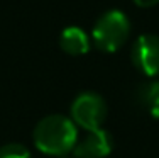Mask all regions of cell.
Masks as SVG:
<instances>
[{
	"label": "cell",
	"instance_id": "1",
	"mask_svg": "<svg viewBox=\"0 0 159 158\" xmlns=\"http://www.w3.org/2000/svg\"><path fill=\"white\" fill-rule=\"evenodd\" d=\"M34 145L44 155L63 156L73 151L78 143V126L71 117L51 114L43 117L34 129Z\"/></svg>",
	"mask_w": 159,
	"mask_h": 158
},
{
	"label": "cell",
	"instance_id": "2",
	"mask_svg": "<svg viewBox=\"0 0 159 158\" xmlns=\"http://www.w3.org/2000/svg\"><path fill=\"white\" fill-rule=\"evenodd\" d=\"M130 36V21L122 10H107L98 17L92 29L93 46L102 53H115L125 44Z\"/></svg>",
	"mask_w": 159,
	"mask_h": 158
},
{
	"label": "cell",
	"instance_id": "3",
	"mask_svg": "<svg viewBox=\"0 0 159 158\" xmlns=\"http://www.w3.org/2000/svg\"><path fill=\"white\" fill-rule=\"evenodd\" d=\"M107 104L103 97L95 92L80 93L71 104V119L85 131H95L103 126L107 119Z\"/></svg>",
	"mask_w": 159,
	"mask_h": 158
},
{
	"label": "cell",
	"instance_id": "4",
	"mask_svg": "<svg viewBox=\"0 0 159 158\" xmlns=\"http://www.w3.org/2000/svg\"><path fill=\"white\" fill-rule=\"evenodd\" d=\"M134 66L146 77L159 75V36L141 34L130 51Z\"/></svg>",
	"mask_w": 159,
	"mask_h": 158
},
{
	"label": "cell",
	"instance_id": "5",
	"mask_svg": "<svg viewBox=\"0 0 159 158\" xmlns=\"http://www.w3.org/2000/svg\"><path fill=\"white\" fill-rule=\"evenodd\" d=\"M113 150V138L107 129L100 127L86 131V136L76 143L73 150L75 158H107Z\"/></svg>",
	"mask_w": 159,
	"mask_h": 158
},
{
	"label": "cell",
	"instance_id": "6",
	"mask_svg": "<svg viewBox=\"0 0 159 158\" xmlns=\"http://www.w3.org/2000/svg\"><path fill=\"white\" fill-rule=\"evenodd\" d=\"M59 46L64 53L71 56H81L90 51L92 39L81 27L70 26V27H64L59 34Z\"/></svg>",
	"mask_w": 159,
	"mask_h": 158
},
{
	"label": "cell",
	"instance_id": "7",
	"mask_svg": "<svg viewBox=\"0 0 159 158\" xmlns=\"http://www.w3.org/2000/svg\"><path fill=\"white\" fill-rule=\"evenodd\" d=\"M142 102H146L147 111L154 117H159V82H152L146 87L142 95Z\"/></svg>",
	"mask_w": 159,
	"mask_h": 158
},
{
	"label": "cell",
	"instance_id": "8",
	"mask_svg": "<svg viewBox=\"0 0 159 158\" xmlns=\"http://www.w3.org/2000/svg\"><path fill=\"white\" fill-rule=\"evenodd\" d=\"M0 158H31V151L20 143H7L0 148Z\"/></svg>",
	"mask_w": 159,
	"mask_h": 158
},
{
	"label": "cell",
	"instance_id": "9",
	"mask_svg": "<svg viewBox=\"0 0 159 158\" xmlns=\"http://www.w3.org/2000/svg\"><path fill=\"white\" fill-rule=\"evenodd\" d=\"M132 2H134L137 7H141V9H149V7L157 5L159 0H132Z\"/></svg>",
	"mask_w": 159,
	"mask_h": 158
}]
</instances>
